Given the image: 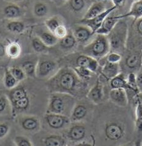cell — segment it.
<instances>
[{
	"label": "cell",
	"instance_id": "obj_14",
	"mask_svg": "<svg viewBox=\"0 0 142 146\" xmlns=\"http://www.w3.org/2000/svg\"><path fill=\"white\" fill-rule=\"evenodd\" d=\"M107 2V1H96L93 3L89 7L82 19H92L103 13L104 12L111 7H107V5L106 4Z\"/></svg>",
	"mask_w": 142,
	"mask_h": 146
},
{
	"label": "cell",
	"instance_id": "obj_25",
	"mask_svg": "<svg viewBox=\"0 0 142 146\" xmlns=\"http://www.w3.org/2000/svg\"><path fill=\"white\" fill-rule=\"evenodd\" d=\"M9 91V93L6 95L7 96L11 104L28 96L25 88L23 87H20L19 86L13 89V90Z\"/></svg>",
	"mask_w": 142,
	"mask_h": 146
},
{
	"label": "cell",
	"instance_id": "obj_1",
	"mask_svg": "<svg viewBox=\"0 0 142 146\" xmlns=\"http://www.w3.org/2000/svg\"><path fill=\"white\" fill-rule=\"evenodd\" d=\"M47 88L52 93H63L76 98L87 95L88 84L81 79L72 67H63L48 79Z\"/></svg>",
	"mask_w": 142,
	"mask_h": 146
},
{
	"label": "cell",
	"instance_id": "obj_21",
	"mask_svg": "<svg viewBox=\"0 0 142 146\" xmlns=\"http://www.w3.org/2000/svg\"><path fill=\"white\" fill-rule=\"evenodd\" d=\"M109 82L111 89H124L127 93L130 91V87L127 83V75L123 72H121Z\"/></svg>",
	"mask_w": 142,
	"mask_h": 146
},
{
	"label": "cell",
	"instance_id": "obj_44",
	"mask_svg": "<svg viewBox=\"0 0 142 146\" xmlns=\"http://www.w3.org/2000/svg\"><path fill=\"white\" fill-rule=\"evenodd\" d=\"M10 130V127L7 123L1 122L0 124V137L4 139L9 133Z\"/></svg>",
	"mask_w": 142,
	"mask_h": 146
},
{
	"label": "cell",
	"instance_id": "obj_9",
	"mask_svg": "<svg viewBox=\"0 0 142 146\" xmlns=\"http://www.w3.org/2000/svg\"><path fill=\"white\" fill-rule=\"evenodd\" d=\"M44 120L49 127L54 129H62L71 122L70 117L52 113H46Z\"/></svg>",
	"mask_w": 142,
	"mask_h": 146
},
{
	"label": "cell",
	"instance_id": "obj_20",
	"mask_svg": "<svg viewBox=\"0 0 142 146\" xmlns=\"http://www.w3.org/2000/svg\"><path fill=\"white\" fill-rule=\"evenodd\" d=\"M119 19L117 18V15H109L108 17L105 19L102 25L100 28L96 32L95 35H101L105 36H108L110 32L115 28L117 23L119 22Z\"/></svg>",
	"mask_w": 142,
	"mask_h": 146
},
{
	"label": "cell",
	"instance_id": "obj_16",
	"mask_svg": "<svg viewBox=\"0 0 142 146\" xmlns=\"http://www.w3.org/2000/svg\"><path fill=\"white\" fill-rule=\"evenodd\" d=\"M111 102L120 107H125L129 102L127 92L124 89H111L109 93Z\"/></svg>",
	"mask_w": 142,
	"mask_h": 146
},
{
	"label": "cell",
	"instance_id": "obj_17",
	"mask_svg": "<svg viewBox=\"0 0 142 146\" xmlns=\"http://www.w3.org/2000/svg\"><path fill=\"white\" fill-rule=\"evenodd\" d=\"M103 96V86L99 79H98L95 84L89 90L86 96L92 103L99 104L101 102Z\"/></svg>",
	"mask_w": 142,
	"mask_h": 146
},
{
	"label": "cell",
	"instance_id": "obj_27",
	"mask_svg": "<svg viewBox=\"0 0 142 146\" xmlns=\"http://www.w3.org/2000/svg\"><path fill=\"white\" fill-rule=\"evenodd\" d=\"M6 51L8 57L12 59H15L17 58L21 54L22 48L17 42L13 41L7 44L6 46Z\"/></svg>",
	"mask_w": 142,
	"mask_h": 146
},
{
	"label": "cell",
	"instance_id": "obj_7",
	"mask_svg": "<svg viewBox=\"0 0 142 146\" xmlns=\"http://www.w3.org/2000/svg\"><path fill=\"white\" fill-rule=\"evenodd\" d=\"M56 68L57 64L53 61L39 59L37 62V65H36V78L39 79L51 78L52 76L51 74L55 71Z\"/></svg>",
	"mask_w": 142,
	"mask_h": 146
},
{
	"label": "cell",
	"instance_id": "obj_4",
	"mask_svg": "<svg viewBox=\"0 0 142 146\" xmlns=\"http://www.w3.org/2000/svg\"><path fill=\"white\" fill-rule=\"evenodd\" d=\"M110 52L111 48L107 36L96 35L95 39L84 47L82 54L99 62L106 57Z\"/></svg>",
	"mask_w": 142,
	"mask_h": 146
},
{
	"label": "cell",
	"instance_id": "obj_40",
	"mask_svg": "<svg viewBox=\"0 0 142 146\" xmlns=\"http://www.w3.org/2000/svg\"><path fill=\"white\" fill-rule=\"evenodd\" d=\"M69 7L75 12H79L82 10L86 5V1L84 0H70L68 1Z\"/></svg>",
	"mask_w": 142,
	"mask_h": 146
},
{
	"label": "cell",
	"instance_id": "obj_46",
	"mask_svg": "<svg viewBox=\"0 0 142 146\" xmlns=\"http://www.w3.org/2000/svg\"><path fill=\"white\" fill-rule=\"evenodd\" d=\"M111 3L113 5L116 7L117 9L119 7H123L125 5V3H126V1H124V0H113V1H111Z\"/></svg>",
	"mask_w": 142,
	"mask_h": 146
},
{
	"label": "cell",
	"instance_id": "obj_45",
	"mask_svg": "<svg viewBox=\"0 0 142 146\" xmlns=\"http://www.w3.org/2000/svg\"><path fill=\"white\" fill-rule=\"evenodd\" d=\"M136 80L140 93H142V66L136 74Z\"/></svg>",
	"mask_w": 142,
	"mask_h": 146
},
{
	"label": "cell",
	"instance_id": "obj_30",
	"mask_svg": "<svg viewBox=\"0 0 142 146\" xmlns=\"http://www.w3.org/2000/svg\"><path fill=\"white\" fill-rule=\"evenodd\" d=\"M37 62L33 61H26L21 64V68L27 77L31 78H36V71Z\"/></svg>",
	"mask_w": 142,
	"mask_h": 146
},
{
	"label": "cell",
	"instance_id": "obj_15",
	"mask_svg": "<svg viewBox=\"0 0 142 146\" xmlns=\"http://www.w3.org/2000/svg\"><path fill=\"white\" fill-rule=\"evenodd\" d=\"M121 72V68L120 63H111L107 62L105 60L101 70V76L105 80L109 81L119 74Z\"/></svg>",
	"mask_w": 142,
	"mask_h": 146
},
{
	"label": "cell",
	"instance_id": "obj_47",
	"mask_svg": "<svg viewBox=\"0 0 142 146\" xmlns=\"http://www.w3.org/2000/svg\"><path fill=\"white\" fill-rule=\"evenodd\" d=\"M6 55V46L3 45V44L1 43V46H0V55H1V57Z\"/></svg>",
	"mask_w": 142,
	"mask_h": 146
},
{
	"label": "cell",
	"instance_id": "obj_26",
	"mask_svg": "<svg viewBox=\"0 0 142 146\" xmlns=\"http://www.w3.org/2000/svg\"><path fill=\"white\" fill-rule=\"evenodd\" d=\"M3 14L7 19H17L22 15L21 8L15 4L7 5L3 8Z\"/></svg>",
	"mask_w": 142,
	"mask_h": 146
},
{
	"label": "cell",
	"instance_id": "obj_42",
	"mask_svg": "<svg viewBox=\"0 0 142 146\" xmlns=\"http://www.w3.org/2000/svg\"><path fill=\"white\" fill-rule=\"evenodd\" d=\"M105 58L107 62L109 63H120L123 60V55L115 52H110Z\"/></svg>",
	"mask_w": 142,
	"mask_h": 146
},
{
	"label": "cell",
	"instance_id": "obj_41",
	"mask_svg": "<svg viewBox=\"0 0 142 146\" xmlns=\"http://www.w3.org/2000/svg\"><path fill=\"white\" fill-rule=\"evenodd\" d=\"M13 142L15 146H33L31 141L24 136H16Z\"/></svg>",
	"mask_w": 142,
	"mask_h": 146
},
{
	"label": "cell",
	"instance_id": "obj_48",
	"mask_svg": "<svg viewBox=\"0 0 142 146\" xmlns=\"http://www.w3.org/2000/svg\"><path fill=\"white\" fill-rule=\"evenodd\" d=\"M75 146H92L91 144H88V143H79L75 145Z\"/></svg>",
	"mask_w": 142,
	"mask_h": 146
},
{
	"label": "cell",
	"instance_id": "obj_19",
	"mask_svg": "<svg viewBox=\"0 0 142 146\" xmlns=\"http://www.w3.org/2000/svg\"><path fill=\"white\" fill-rule=\"evenodd\" d=\"M117 17L119 20L129 17H133V21H136L142 18V0L133 1L129 12L124 14L117 15Z\"/></svg>",
	"mask_w": 142,
	"mask_h": 146
},
{
	"label": "cell",
	"instance_id": "obj_51",
	"mask_svg": "<svg viewBox=\"0 0 142 146\" xmlns=\"http://www.w3.org/2000/svg\"><path fill=\"white\" fill-rule=\"evenodd\" d=\"M7 146H15V144H14V145H12L11 144H9V145H8Z\"/></svg>",
	"mask_w": 142,
	"mask_h": 146
},
{
	"label": "cell",
	"instance_id": "obj_50",
	"mask_svg": "<svg viewBox=\"0 0 142 146\" xmlns=\"http://www.w3.org/2000/svg\"><path fill=\"white\" fill-rule=\"evenodd\" d=\"M135 146H141L140 144V141H137L135 143Z\"/></svg>",
	"mask_w": 142,
	"mask_h": 146
},
{
	"label": "cell",
	"instance_id": "obj_33",
	"mask_svg": "<svg viewBox=\"0 0 142 146\" xmlns=\"http://www.w3.org/2000/svg\"><path fill=\"white\" fill-rule=\"evenodd\" d=\"M30 102V98L28 96L25 97V98L12 103L11 105L12 107H13V113H15L17 111H22L26 110L29 107Z\"/></svg>",
	"mask_w": 142,
	"mask_h": 146
},
{
	"label": "cell",
	"instance_id": "obj_13",
	"mask_svg": "<svg viewBox=\"0 0 142 146\" xmlns=\"http://www.w3.org/2000/svg\"><path fill=\"white\" fill-rule=\"evenodd\" d=\"M19 123L22 129L27 131H37L40 127V121L34 115H22L19 118Z\"/></svg>",
	"mask_w": 142,
	"mask_h": 146
},
{
	"label": "cell",
	"instance_id": "obj_2",
	"mask_svg": "<svg viewBox=\"0 0 142 146\" xmlns=\"http://www.w3.org/2000/svg\"><path fill=\"white\" fill-rule=\"evenodd\" d=\"M76 104V98L73 96L63 93H52L49 98L46 113L70 117Z\"/></svg>",
	"mask_w": 142,
	"mask_h": 146
},
{
	"label": "cell",
	"instance_id": "obj_8",
	"mask_svg": "<svg viewBox=\"0 0 142 146\" xmlns=\"http://www.w3.org/2000/svg\"><path fill=\"white\" fill-rule=\"evenodd\" d=\"M117 7L115 6H113L110 8H109L108 9L104 12L103 13L97 16L95 18L89 20L81 19L78 23L87 26L92 31L94 35H95L96 32L98 31L101 25H102L105 19H106L109 15H110L111 13H113V12L115 11Z\"/></svg>",
	"mask_w": 142,
	"mask_h": 146
},
{
	"label": "cell",
	"instance_id": "obj_5",
	"mask_svg": "<svg viewBox=\"0 0 142 146\" xmlns=\"http://www.w3.org/2000/svg\"><path fill=\"white\" fill-rule=\"evenodd\" d=\"M129 53L120 63L121 72L127 75L135 73L140 70L142 66V50H129Z\"/></svg>",
	"mask_w": 142,
	"mask_h": 146
},
{
	"label": "cell",
	"instance_id": "obj_28",
	"mask_svg": "<svg viewBox=\"0 0 142 146\" xmlns=\"http://www.w3.org/2000/svg\"><path fill=\"white\" fill-rule=\"evenodd\" d=\"M3 83L5 87L9 90H13L15 87H17L19 84L18 81L14 78V77L11 74L8 68L6 69L5 71Z\"/></svg>",
	"mask_w": 142,
	"mask_h": 146
},
{
	"label": "cell",
	"instance_id": "obj_37",
	"mask_svg": "<svg viewBox=\"0 0 142 146\" xmlns=\"http://www.w3.org/2000/svg\"><path fill=\"white\" fill-rule=\"evenodd\" d=\"M48 11V8L46 5L42 2L36 3L33 7V13L37 17H42L45 16Z\"/></svg>",
	"mask_w": 142,
	"mask_h": 146
},
{
	"label": "cell",
	"instance_id": "obj_22",
	"mask_svg": "<svg viewBox=\"0 0 142 146\" xmlns=\"http://www.w3.org/2000/svg\"><path fill=\"white\" fill-rule=\"evenodd\" d=\"M87 113V108L83 104L77 103L70 117L71 122H78L83 119Z\"/></svg>",
	"mask_w": 142,
	"mask_h": 146
},
{
	"label": "cell",
	"instance_id": "obj_36",
	"mask_svg": "<svg viewBox=\"0 0 142 146\" xmlns=\"http://www.w3.org/2000/svg\"><path fill=\"white\" fill-rule=\"evenodd\" d=\"M8 69H9V70L11 74L14 77V78L17 80L19 83L27 78V76H26L25 73L24 72L21 67L19 68L17 66H13Z\"/></svg>",
	"mask_w": 142,
	"mask_h": 146
},
{
	"label": "cell",
	"instance_id": "obj_29",
	"mask_svg": "<svg viewBox=\"0 0 142 146\" xmlns=\"http://www.w3.org/2000/svg\"><path fill=\"white\" fill-rule=\"evenodd\" d=\"M135 126L138 130L142 132V100L139 96L136 97Z\"/></svg>",
	"mask_w": 142,
	"mask_h": 146
},
{
	"label": "cell",
	"instance_id": "obj_3",
	"mask_svg": "<svg viewBox=\"0 0 142 146\" xmlns=\"http://www.w3.org/2000/svg\"><path fill=\"white\" fill-rule=\"evenodd\" d=\"M129 27L126 21L121 19L108 36L111 52L123 55L127 49L129 36Z\"/></svg>",
	"mask_w": 142,
	"mask_h": 146
},
{
	"label": "cell",
	"instance_id": "obj_32",
	"mask_svg": "<svg viewBox=\"0 0 142 146\" xmlns=\"http://www.w3.org/2000/svg\"><path fill=\"white\" fill-rule=\"evenodd\" d=\"M6 28L11 33L20 34L22 33L25 29V25L22 22L18 20H12L7 23Z\"/></svg>",
	"mask_w": 142,
	"mask_h": 146
},
{
	"label": "cell",
	"instance_id": "obj_10",
	"mask_svg": "<svg viewBox=\"0 0 142 146\" xmlns=\"http://www.w3.org/2000/svg\"><path fill=\"white\" fill-rule=\"evenodd\" d=\"M86 133V127L83 124L75 123L68 128L65 136L69 140L73 142H78L84 139Z\"/></svg>",
	"mask_w": 142,
	"mask_h": 146
},
{
	"label": "cell",
	"instance_id": "obj_43",
	"mask_svg": "<svg viewBox=\"0 0 142 146\" xmlns=\"http://www.w3.org/2000/svg\"><path fill=\"white\" fill-rule=\"evenodd\" d=\"M68 31L67 29V28L65 27V26L63 25H60L57 29L55 32L54 33V35L59 40L63 39L64 37L68 35Z\"/></svg>",
	"mask_w": 142,
	"mask_h": 146
},
{
	"label": "cell",
	"instance_id": "obj_12",
	"mask_svg": "<svg viewBox=\"0 0 142 146\" xmlns=\"http://www.w3.org/2000/svg\"><path fill=\"white\" fill-rule=\"evenodd\" d=\"M76 68H86L92 73H95L99 67V62L96 59L81 54L77 56L75 60Z\"/></svg>",
	"mask_w": 142,
	"mask_h": 146
},
{
	"label": "cell",
	"instance_id": "obj_24",
	"mask_svg": "<svg viewBox=\"0 0 142 146\" xmlns=\"http://www.w3.org/2000/svg\"><path fill=\"white\" fill-rule=\"evenodd\" d=\"M66 139L61 135H49L43 139V143L45 146H65Z\"/></svg>",
	"mask_w": 142,
	"mask_h": 146
},
{
	"label": "cell",
	"instance_id": "obj_18",
	"mask_svg": "<svg viewBox=\"0 0 142 146\" xmlns=\"http://www.w3.org/2000/svg\"><path fill=\"white\" fill-rule=\"evenodd\" d=\"M72 33L76 38L77 42L79 43H84L87 42L94 35L89 27L78 23V25L75 26L73 29Z\"/></svg>",
	"mask_w": 142,
	"mask_h": 146
},
{
	"label": "cell",
	"instance_id": "obj_38",
	"mask_svg": "<svg viewBox=\"0 0 142 146\" xmlns=\"http://www.w3.org/2000/svg\"><path fill=\"white\" fill-rule=\"evenodd\" d=\"M31 46L35 51L38 52V53H42V52L46 51L49 48L38 37L32 39Z\"/></svg>",
	"mask_w": 142,
	"mask_h": 146
},
{
	"label": "cell",
	"instance_id": "obj_11",
	"mask_svg": "<svg viewBox=\"0 0 142 146\" xmlns=\"http://www.w3.org/2000/svg\"><path fill=\"white\" fill-rule=\"evenodd\" d=\"M105 135L109 141H119L124 135V128L118 123H108L105 128Z\"/></svg>",
	"mask_w": 142,
	"mask_h": 146
},
{
	"label": "cell",
	"instance_id": "obj_34",
	"mask_svg": "<svg viewBox=\"0 0 142 146\" xmlns=\"http://www.w3.org/2000/svg\"><path fill=\"white\" fill-rule=\"evenodd\" d=\"M0 112L1 115H4L5 113H8L11 112L13 113V107L11 103L6 95L1 94L0 96Z\"/></svg>",
	"mask_w": 142,
	"mask_h": 146
},
{
	"label": "cell",
	"instance_id": "obj_23",
	"mask_svg": "<svg viewBox=\"0 0 142 146\" xmlns=\"http://www.w3.org/2000/svg\"><path fill=\"white\" fill-rule=\"evenodd\" d=\"M38 33V37L48 47L54 46L59 42V39L47 29V31H40Z\"/></svg>",
	"mask_w": 142,
	"mask_h": 146
},
{
	"label": "cell",
	"instance_id": "obj_31",
	"mask_svg": "<svg viewBox=\"0 0 142 146\" xmlns=\"http://www.w3.org/2000/svg\"><path fill=\"white\" fill-rule=\"evenodd\" d=\"M60 46L64 49H71L73 48L78 42L73 34L72 31L68 32V35L63 39L59 40Z\"/></svg>",
	"mask_w": 142,
	"mask_h": 146
},
{
	"label": "cell",
	"instance_id": "obj_52",
	"mask_svg": "<svg viewBox=\"0 0 142 146\" xmlns=\"http://www.w3.org/2000/svg\"><path fill=\"white\" fill-rule=\"evenodd\" d=\"M140 144H141V146H142V140L140 141Z\"/></svg>",
	"mask_w": 142,
	"mask_h": 146
},
{
	"label": "cell",
	"instance_id": "obj_49",
	"mask_svg": "<svg viewBox=\"0 0 142 146\" xmlns=\"http://www.w3.org/2000/svg\"><path fill=\"white\" fill-rule=\"evenodd\" d=\"M120 146H135V143H127V144H125L124 145H120Z\"/></svg>",
	"mask_w": 142,
	"mask_h": 146
},
{
	"label": "cell",
	"instance_id": "obj_39",
	"mask_svg": "<svg viewBox=\"0 0 142 146\" xmlns=\"http://www.w3.org/2000/svg\"><path fill=\"white\" fill-rule=\"evenodd\" d=\"M73 68L74 69L76 72L79 76V78L83 80H84V82H86L88 80L90 79L91 77L93 74L91 71H89L86 68H76V67H74Z\"/></svg>",
	"mask_w": 142,
	"mask_h": 146
},
{
	"label": "cell",
	"instance_id": "obj_35",
	"mask_svg": "<svg viewBox=\"0 0 142 146\" xmlns=\"http://www.w3.org/2000/svg\"><path fill=\"white\" fill-rule=\"evenodd\" d=\"M44 24H45L47 29L53 34L55 31L57 29V28L62 25L60 23L59 19L57 17H52L46 20Z\"/></svg>",
	"mask_w": 142,
	"mask_h": 146
},
{
	"label": "cell",
	"instance_id": "obj_6",
	"mask_svg": "<svg viewBox=\"0 0 142 146\" xmlns=\"http://www.w3.org/2000/svg\"><path fill=\"white\" fill-rule=\"evenodd\" d=\"M142 18L133 21L129 29L127 48L129 50H142Z\"/></svg>",
	"mask_w": 142,
	"mask_h": 146
}]
</instances>
